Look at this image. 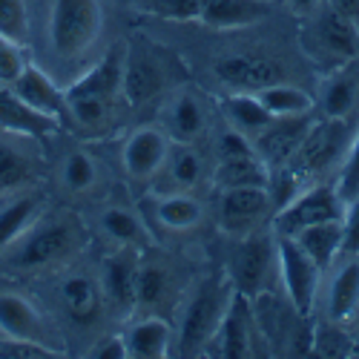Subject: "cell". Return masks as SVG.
<instances>
[{"instance_id":"cell-36","label":"cell","mask_w":359,"mask_h":359,"mask_svg":"<svg viewBox=\"0 0 359 359\" xmlns=\"http://www.w3.org/2000/svg\"><path fill=\"white\" fill-rule=\"evenodd\" d=\"M35 175V164L15 141L0 138V193L20 190Z\"/></svg>"},{"instance_id":"cell-22","label":"cell","mask_w":359,"mask_h":359,"mask_svg":"<svg viewBox=\"0 0 359 359\" xmlns=\"http://www.w3.org/2000/svg\"><path fill=\"white\" fill-rule=\"evenodd\" d=\"M124 339L133 359H164L175 345V331L164 316L144 313L141 319L127 325Z\"/></svg>"},{"instance_id":"cell-2","label":"cell","mask_w":359,"mask_h":359,"mask_svg":"<svg viewBox=\"0 0 359 359\" xmlns=\"http://www.w3.org/2000/svg\"><path fill=\"white\" fill-rule=\"evenodd\" d=\"M81 245H83V230L78 219H72L69 213H41L0 253V259L12 271L29 273L72 259Z\"/></svg>"},{"instance_id":"cell-30","label":"cell","mask_w":359,"mask_h":359,"mask_svg":"<svg viewBox=\"0 0 359 359\" xmlns=\"http://www.w3.org/2000/svg\"><path fill=\"white\" fill-rule=\"evenodd\" d=\"M43 213V201L35 193H12L0 201V253Z\"/></svg>"},{"instance_id":"cell-7","label":"cell","mask_w":359,"mask_h":359,"mask_svg":"<svg viewBox=\"0 0 359 359\" xmlns=\"http://www.w3.org/2000/svg\"><path fill=\"white\" fill-rule=\"evenodd\" d=\"M345 216V198L339 196L334 182H313L305 190H299L287 204H282L271 230L276 236H293L319 222H334Z\"/></svg>"},{"instance_id":"cell-34","label":"cell","mask_w":359,"mask_h":359,"mask_svg":"<svg viewBox=\"0 0 359 359\" xmlns=\"http://www.w3.org/2000/svg\"><path fill=\"white\" fill-rule=\"evenodd\" d=\"M170 273L167 267L158 262H138L135 273V311L153 313L158 305H164V299L170 296Z\"/></svg>"},{"instance_id":"cell-28","label":"cell","mask_w":359,"mask_h":359,"mask_svg":"<svg viewBox=\"0 0 359 359\" xmlns=\"http://www.w3.org/2000/svg\"><path fill=\"white\" fill-rule=\"evenodd\" d=\"M222 112L230 130L248 135L250 141L273 121V115L264 109V104L259 101L256 93H230L222 101Z\"/></svg>"},{"instance_id":"cell-39","label":"cell","mask_w":359,"mask_h":359,"mask_svg":"<svg viewBox=\"0 0 359 359\" xmlns=\"http://www.w3.org/2000/svg\"><path fill=\"white\" fill-rule=\"evenodd\" d=\"M337 190H339V196L345 198V204L359 193V127H356V133H353V141H351V147H348V153H345V161H342V167L337 170Z\"/></svg>"},{"instance_id":"cell-9","label":"cell","mask_w":359,"mask_h":359,"mask_svg":"<svg viewBox=\"0 0 359 359\" xmlns=\"http://www.w3.org/2000/svg\"><path fill=\"white\" fill-rule=\"evenodd\" d=\"M271 213H273V201H271L267 187L219 190L216 224L230 238H242V236L259 230Z\"/></svg>"},{"instance_id":"cell-32","label":"cell","mask_w":359,"mask_h":359,"mask_svg":"<svg viewBox=\"0 0 359 359\" xmlns=\"http://www.w3.org/2000/svg\"><path fill=\"white\" fill-rule=\"evenodd\" d=\"M101 230L112 238V242L118 248H144L149 242V230L144 224V216H138L135 210H130V207L124 204H109L101 210Z\"/></svg>"},{"instance_id":"cell-40","label":"cell","mask_w":359,"mask_h":359,"mask_svg":"<svg viewBox=\"0 0 359 359\" xmlns=\"http://www.w3.org/2000/svg\"><path fill=\"white\" fill-rule=\"evenodd\" d=\"M201 9H204V0H149V12L178 23L198 20Z\"/></svg>"},{"instance_id":"cell-18","label":"cell","mask_w":359,"mask_h":359,"mask_svg":"<svg viewBox=\"0 0 359 359\" xmlns=\"http://www.w3.org/2000/svg\"><path fill=\"white\" fill-rule=\"evenodd\" d=\"M164 89V67L158 57L141 49L124 52L121 64V101L127 107H144L161 95Z\"/></svg>"},{"instance_id":"cell-47","label":"cell","mask_w":359,"mask_h":359,"mask_svg":"<svg viewBox=\"0 0 359 359\" xmlns=\"http://www.w3.org/2000/svg\"><path fill=\"white\" fill-rule=\"evenodd\" d=\"M287 6L296 9L299 15H313L322 6V0H287Z\"/></svg>"},{"instance_id":"cell-35","label":"cell","mask_w":359,"mask_h":359,"mask_svg":"<svg viewBox=\"0 0 359 359\" xmlns=\"http://www.w3.org/2000/svg\"><path fill=\"white\" fill-rule=\"evenodd\" d=\"M57 175H61V184L69 193L83 196L101 182V167L93 158V153H86V149H72V153L64 156Z\"/></svg>"},{"instance_id":"cell-8","label":"cell","mask_w":359,"mask_h":359,"mask_svg":"<svg viewBox=\"0 0 359 359\" xmlns=\"http://www.w3.org/2000/svg\"><path fill=\"white\" fill-rule=\"evenodd\" d=\"M276 264H279V282H282L285 299L299 316L308 319L316 308L325 273L290 236H276Z\"/></svg>"},{"instance_id":"cell-27","label":"cell","mask_w":359,"mask_h":359,"mask_svg":"<svg viewBox=\"0 0 359 359\" xmlns=\"http://www.w3.org/2000/svg\"><path fill=\"white\" fill-rule=\"evenodd\" d=\"M290 238L316 262L322 273H327L337 264V259L342 256V219L311 224L305 230L293 233Z\"/></svg>"},{"instance_id":"cell-42","label":"cell","mask_w":359,"mask_h":359,"mask_svg":"<svg viewBox=\"0 0 359 359\" xmlns=\"http://www.w3.org/2000/svg\"><path fill=\"white\" fill-rule=\"evenodd\" d=\"M64 351H55L38 342H23V339H9L0 337V359H49V356H61Z\"/></svg>"},{"instance_id":"cell-1","label":"cell","mask_w":359,"mask_h":359,"mask_svg":"<svg viewBox=\"0 0 359 359\" xmlns=\"http://www.w3.org/2000/svg\"><path fill=\"white\" fill-rule=\"evenodd\" d=\"M121 64L124 52L112 49L64 89L69 127H78L81 133H101L112 121L115 104L121 101Z\"/></svg>"},{"instance_id":"cell-29","label":"cell","mask_w":359,"mask_h":359,"mask_svg":"<svg viewBox=\"0 0 359 359\" xmlns=\"http://www.w3.org/2000/svg\"><path fill=\"white\" fill-rule=\"evenodd\" d=\"M158 178H164V184L170 190L190 193L201 184V178H204V158L196 153L193 144H175V147H170L167 161H164Z\"/></svg>"},{"instance_id":"cell-41","label":"cell","mask_w":359,"mask_h":359,"mask_svg":"<svg viewBox=\"0 0 359 359\" xmlns=\"http://www.w3.org/2000/svg\"><path fill=\"white\" fill-rule=\"evenodd\" d=\"M29 64V55H26V46L9 41L6 35H0V81L4 83H12L20 69Z\"/></svg>"},{"instance_id":"cell-13","label":"cell","mask_w":359,"mask_h":359,"mask_svg":"<svg viewBox=\"0 0 359 359\" xmlns=\"http://www.w3.org/2000/svg\"><path fill=\"white\" fill-rule=\"evenodd\" d=\"M0 337L38 342V345L61 351V345H57L55 331H52V325L46 322V316L29 302L26 296L12 293V290L0 293Z\"/></svg>"},{"instance_id":"cell-25","label":"cell","mask_w":359,"mask_h":359,"mask_svg":"<svg viewBox=\"0 0 359 359\" xmlns=\"http://www.w3.org/2000/svg\"><path fill=\"white\" fill-rule=\"evenodd\" d=\"M161 130L175 144H196L207 130V115L193 93H175L161 115Z\"/></svg>"},{"instance_id":"cell-44","label":"cell","mask_w":359,"mask_h":359,"mask_svg":"<svg viewBox=\"0 0 359 359\" xmlns=\"http://www.w3.org/2000/svg\"><path fill=\"white\" fill-rule=\"evenodd\" d=\"M253 153H256L253 141H250L248 135H242V133L230 130V127H227V133H224V135L219 138V144H216L219 161H224V158H242V156H253Z\"/></svg>"},{"instance_id":"cell-21","label":"cell","mask_w":359,"mask_h":359,"mask_svg":"<svg viewBox=\"0 0 359 359\" xmlns=\"http://www.w3.org/2000/svg\"><path fill=\"white\" fill-rule=\"evenodd\" d=\"M153 219L170 233H187L204 222V207L196 196L182 190H158L147 198Z\"/></svg>"},{"instance_id":"cell-15","label":"cell","mask_w":359,"mask_h":359,"mask_svg":"<svg viewBox=\"0 0 359 359\" xmlns=\"http://www.w3.org/2000/svg\"><path fill=\"white\" fill-rule=\"evenodd\" d=\"M12 89H15L18 98L26 107H32L35 112H41L43 118L55 121L57 127H69V112H67V95H64V89L55 83V78L49 72H43L32 61H29L20 69V75L12 81Z\"/></svg>"},{"instance_id":"cell-24","label":"cell","mask_w":359,"mask_h":359,"mask_svg":"<svg viewBox=\"0 0 359 359\" xmlns=\"http://www.w3.org/2000/svg\"><path fill=\"white\" fill-rule=\"evenodd\" d=\"M356 109H359V69L353 67V61H345L322 83L319 112L322 118H356Z\"/></svg>"},{"instance_id":"cell-19","label":"cell","mask_w":359,"mask_h":359,"mask_svg":"<svg viewBox=\"0 0 359 359\" xmlns=\"http://www.w3.org/2000/svg\"><path fill=\"white\" fill-rule=\"evenodd\" d=\"M325 319L348 325L359 313V256H339V267L327 271Z\"/></svg>"},{"instance_id":"cell-37","label":"cell","mask_w":359,"mask_h":359,"mask_svg":"<svg viewBox=\"0 0 359 359\" xmlns=\"http://www.w3.org/2000/svg\"><path fill=\"white\" fill-rule=\"evenodd\" d=\"M353 351V334L345 325L322 319L311 331V353L316 356H351Z\"/></svg>"},{"instance_id":"cell-6","label":"cell","mask_w":359,"mask_h":359,"mask_svg":"<svg viewBox=\"0 0 359 359\" xmlns=\"http://www.w3.org/2000/svg\"><path fill=\"white\" fill-rule=\"evenodd\" d=\"M227 279L245 299L259 296L262 290H271L273 279H279L276 264V233L273 230H253L238 238L236 250L230 253Z\"/></svg>"},{"instance_id":"cell-17","label":"cell","mask_w":359,"mask_h":359,"mask_svg":"<svg viewBox=\"0 0 359 359\" xmlns=\"http://www.w3.org/2000/svg\"><path fill=\"white\" fill-rule=\"evenodd\" d=\"M311 32H313L316 46L337 64L353 61L359 52V26L351 23L345 15H339L337 9H331L325 0L311 15Z\"/></svg>"},{"instance_id":"cell-43","label":"cell","mask_w":359,"mask_h":359,"mask_svg":"<svg viewBox=\"0 0 359 359\" xmlns=\"http://www.w3.org/2000/svg\"><path fill=\"white\" fill-rule=\"evenodd\" d=\"M342 256H359V193L345 204V216H342Z\"/></svg>"},{"instance_id":"cell-14","label":"cell","mask_w":359,"mask_h":359,"mask_svg":"<svg viewBox=\"0 0 359 359\" xmlns=\"http://www.w3.org/2000/svg\"><path fill=\"white\" fill-rule=\"evenodd\" d=\"M316 121V109L313 112H305V115H287V118H273L256 138H253V147H256V156L267 164V167H282L287 164L296 149L302 147L308 130L313 127Z\"/></svg>"},{"instance_id":"cell-11","label":"cell","mask_w":359,"mask_h":359,"mask_svg":"<svg viewBox=\"0 0 359 359\" xmlns=\"http://www.w3.org/2000/svg\"><path fill=\"white\" fill-rule=\"evenodd\" d=\"M256 339L259 337H256V325H253V313H250V299H245L242 293H233L219 331L213 334L204 353L207 356H224V359L253 356Z\"/></svg>"},{"instance_id":"cell-16","label":"cell","mask_w":359,"mask_h":359,"mask_svg":"<svg viewBox=\"0 0 359 359\" xmlns=\"http://www.w3.org/2000/svg\"><path fill=\"white\" fill-rule=\"evenodd\" d=\"M219 83L230 93H259V89L285 81V69L279 61L264 55H230L213 67Z\"/></svg>"},{"instance_id":"cell-26","label":"cell","mask_w":359,"mask_h":359,"mask_svg":"<svg viewBox=\"0 0 359 359\" xmlns=\"http://www.w3.org/2000/svg\"><path fill=\"white\" fill-rule=\"evenodd\" d=\"M267 15H271L267 0H204L198 23H204L207 29H219V32H230V29L256 26Z\"/></svg>"},{"instance_id":"cell-20","label":"cell","mask_w":359,"mask_h":359,"mask_svg":"<svg viewBox=\"0 0 359 359\" xmlns=\"http://www.w3.org/2000/svg\"><path fill=\"white\" fill-rule=\"evenodd\" d=\"M57 299L75 325H93L107 311L98 276L89 273H67L57 285Z\"/></svg>"},{"instance_id":"cell-5","label":"cell","mask_w":359,"mask_h":359,"mask_svg":"<svg viewBox=\"0 0 359 359\" xmlns=\"http://www.w3.org/2000/svg\"><path fill=\"white\" fill-rule=\"evenodd\" d=\"M356 127L359 124H353V118H316L302 147L287 164L296 167L308 182H322L325 175L342 167Z\"/></svg>"},{"instance_id":"cell-31","label":"cell","mask_w":359,"mask_h":359,"mask_svg":"<svg viewBox=\"0 0 359 359\" xmlns=\"http://www.w3.org/2000/svg\"><path fill=\"white\" fill-rule=\"evenodd\" d=\"M271 182V167L256 153L242 158H224L213 170L216 190H238V187H267Z\"/></svg>"},{"instance_id":"cell-33","label":"cell","mask_w":359,"mask_h":359,"mask_svg":"<svg viewBox=\"0 0 359 359\" xmlns=\"http://www.w3.org/2000/svg\"><path fill=\"white\" fill-rule=\"evenodd\" d=\"M259 101L264 104V109L271 112L273 118H287V115H305V112H313L316 109V101L313 95H308L302 86H293L287 81H279V83H271L259 89Z\"/></svg>"},{"instance_id":"cell-10","label":"cell","mask_w":359,"mask_h":359,"mask_svg":"<svg viewBox=\"0 0 359 359\" xmlns=\"http://www.w3.org/2000/svg\"><path fill=\"white\" fill-rule=\"evenodd\" d=\"M135 273L138 256L133 248H118L101 262L98 285L104 293V305L121 319H130V313H135Z\"/></svg>"},{"instance_id":"cell-23","label":"cell","mask_w":359,"mask_h":359,"mask_svg":"<svg viewBox=\"0 0 359 359\" xmlns=\"http://www.w3.org/2000/svg\"><path fill=\"white\" fill-rule=\"evenodd\" d=\"M55 130H57L55 121L43 118L32 107H26L12 89V83L0 81V133L20 138H46Z\"/></svg>"},{"instance_id":"cell-45","label":"cell","mask_w":359,"mask_h":359,"mask_svg":"<svg viewBox=\"0 0 359 359\" xmlns=\"http://www.w3.org/2000/svg\"><path fill=\"white\" fill-rule=\"evenodd\" d=\"M89 356H98V359H127V339L124 334H112V337H101L93 348H89Z\"/></svg>"},{"instance_id":"cell-12","label":"cell","mask_w":359,"mask_h":359,"mask_svg":"<svg viewBox=\"0 0 359 359\" xmlns=\"http://www.w3.org/2000/svg\"><path fill=\"white\" fill-rule=\"evenodd\" d=\"M170 147L172 141L161 127H135L121 144V167L135 182H153L167 161Z\"/></svg>"},{"instance_id":"cell-48","label":"cell","mask_w":359,"mask_h":359,"mask_svg":"<svg viewBox=\"0 0 359 359\" xmlns=\"http://www.w3.org/2000/svg\"><path fill=\"white\" fill-rule=\"evenodd\" d=\"M351 356H359V331L353 334V351H351Z\"/></svg>"},{"instance_id":"cell-38","label":"cell","mask_w":359,"mask_h":359,"mask_svg":"<svg viewBox=\"0 0 359 359\" xmlns=\"http://www.w3.org/2000/svg\"><path fill=\"white\" fill-rule=\"evenodd\" d=\"M0 35H6L20 46H29L32 18H29L26 0H0Z\"/></svg>"},{"instance_id":"cell-3","label":"cell","mask_w":359,"mask_h":359,"mask_svg":"<svg viewBox=\"0 0 359 359\" xmlns=\"http://www.w3.org/2000/svg\"><path fill=\"white\" fill-rule=\"evenodd\" d=\"M104 32L101 0H52L46 38L57 64L75 67L93 55Z\"/></svg>"},{"instance_id":"cell-46","label":"cell","mask_w":359,"mask_h":359,"mask_svg":"<svg viewBox=\"0 0 359 359\" xmlns=\"http://www.w3.org/2000/svg\"><path fill=\"white\" fill-rule=\"evenodd\" d=\"M331 9H337L339 15H345L351 23L359 26V0H325Z\"/></svg>"},{"instance_id":"cell-4","label":"cell","mask_w":359,"mask_h":359,"mask_svg":"<svg viewBox=\"0 0 359 359\" xmlns=\"http://www.w3.org/2000/svg\"><path fill=\"white\" fill-rule=\"evenodd\" d=\"M233 293L236 287L230 285V279H222V276H207L196 282L175 327L172 348L178 351V356H198L207 351V345H210L213 334L219 331V325L224 319Z\"/></svg>"}]
</instances>
